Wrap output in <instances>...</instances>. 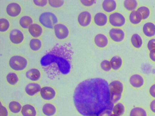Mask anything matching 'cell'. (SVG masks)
Segmentation results:
<instances>
[{
    "label": "cell",
    "instance_id": "6da1fadb",
    "mask_svg": "<svg viewBox=\"0 0 155 116\" xmlns=\"http://www.w3.org/2000/svg\"><path fill=\"white\" fill-rule=\"evenodd\" d=\"M109 84L105 79L94 78L86 79L77 85L73 102L78 112L83 116H98L107 110L112 111Z\"/></svg>",
    "mask_w": 155,
    "mask_h": 116
},
{
    "label": "cell",
    "instance_id": "7a4b0ae2",
    "mask_svg": "<svg viewBox=\"0 0 155 116\" xmlns=\"http://www.w3.org/2000/svg\"><path fill=\"white\" fill-rule=\"evenodd\" d=\"M74 54V49L71 42L58 43L41 56L40 65L48 79L55 80L70 73Z\"/></svg>",
    "mask_w": 155,
    "mask_h": 116
},
{
    "label": "cell",
    "instance_id": "3957f363",
    "mask_svg": "<svg viewBox=\"0 0 155 116\" xmlns=\"http://www.w3.org/2000/svg\"><path fill=\"white\" fill-rule=\"evenodd\" d=\"M11 70L18 73L24 72L28 68L29 62L28 58L21 54H14L10 56L7 62Z\"/></svg>",
    "mask_w": 155,
    "mask_h": 116
},
{
    "label": "cell",
    "instance_id": "277c9868",
    "mask_svg": "<svg viewBox=\"0 0 155 116\" xmlns=\"http://www.w3.org/2000/svg\"><path fill=\"white\" fill-rule=\"evenodd\" d=\"M38 21L45 29L52 30L55 25L59 22L57 14L50 11L41 13L38 17Z\"/></svg>",
    "mask_w": 155,
    "mask_h": 116
},
{
    "label": "cell",
    "instance_id": "5b68a950",
    "mask_svg": "<svg viewBox=\"0 0 155 116\" xmlns=\"http://www.w3.org/2000/svg\"><path fill=\"white\" fill-rule=\"evenodd\" d=\"M55 39L60 42L67 41L71 34L69 27L66 24L59 22L55 25L53 30Z\"/></svg>",
    "mask_w": 155,
    "mask_h": 116
},
{
    "label": "cell",
    "instance_id": "8992f818",
    "mask_svg": "<svg viewBox=\"0 0 155 116\" xmlns=\"http://www.w3.org/2000/svg\"><path fill=\"white\" fill-rule=\"evenodd\" d=\"M24 31L19 27L12 28L8 33V39L12 46L19 47L25 42L26 35Z\"/></svg>",
    "mask_w": 155,
    "mask_h": 116
},
{
    "label": "cell",
    "instance_id": "52a82bcc",
    "mask_svg": "<svg viewBox=\"0 0 155 116\" xmlns=\"http://www.w3.org/2000/svg\"><path fill=\"white\" fill-rule=\"evenodd\" d=\"M23 11L24 8L22 5L16 1L8 2L6 5L5 8V14L10 19L19 18L23 15Z\"/></svg>",
    "mask_w": 155,
    "mask_h": 116
},
{
    "label": "cell",
    "instance_id": "ba28073f",
    "mask_svg": "<svg viewBox=\"0 0 155 116\" xmlns=\"http://www.w3.org/2000/svg\"><path fill=\"white\" fill-rule=\"evenodd\" d=\"M127 22L125 14L118 10L108 14V24L111 27L124 28Z\"/></svg>",
    "mask_w": 155,
    "mask_h": 116
},
{
    "label": "cell",
    "instance_id": "9c48e42d",
    "mask_svg": "<svg viewBox=\"0 0 155 116\" xmlns=\"http://www.w3.org/2000/svg\"><path fill=\"white\" fill-rule=\"evenodd\" d=\"M109 85L111 101L113 104L117 103L122 97L124 85L121 81L115 80L111 82Z\"/></svg>",
    "mask_w": 155,
    "mask_h": 116
},
{
    "label": "cell",
    "instance_id": "30bf717a",
    "mask_svg": "<svg viewBox=\"0 0 155 116\" xmlns=\"http://www.w3.org/2000/svg\"><path fill=\"white\" fill-rule=\"evenodd\" d=\"M93 14L89 10H84L79 11L76 18L78 26L82 29H87L93 24Z\"/></svg>",
    "mask_w": 155,
    "mask_h": 116
},
{
    "label": "cell",
    "instance_id": "8fae6325",
    "mask_svg": "<svg viewBox=\"0 0 155 116\" xmlns=\"http://www.w3.org/2000/svg\"><path fill=\"white\" fill-rule=\"evenodd\" d=\"M110 41L116 44L123 43L125 40L127 34L124 28L111 27L107 34Z\"/></svg>",
    "mask_w": 155,
    "mask_h": 116
},
{
    "label": "cell",
    "instance_id": "7c38bea8",
    "mask_svg": "<svg viewBox=\"0 0 155 116\" xmlns=\"http://www.w3.org/2000/svg\"><path fill=\"white\" fill-rule=\"evenodd\" d=\"M58 92L53 86L50 85H42L39 95L41 99L46 102H52L57 98Z\"/></svg>",
    "mask_w": 155,
    "mask_h": 116
},
{
    "label": "cell",
    "instance_id": "4fadbf2b",
    "mask_svg": "<svg viewBox=\"0 0 155 116\" xmlns=\"http://www.w3.org/2000/svg\"><path fill=\"white\" fill-rule=\"evenodd\" d=\"M130 87L136 90L143 89L145 86L146 80L145 76L139 72H134L131 74L128 79Z\"/></svg>",
    "mask_w": 155,
    "mask_h": 116
},
{
    "label": "cell",
    "instance_id": "5bb4252c",
    "mask_svg": "<svg viewBox=\"0 0 155 116\" xmlns=\"http://www.w3.org/2000/svg\"><path fill=\"white\" fill-rule=\"evenodd\" d=\"M110 41L107 35L103 32L96 34L93 38L94 46L98 49L101 50H104L108 48Z\"/></svg>",
    "mask_w": 155,
    "mask_h": 116
},
{
    "label": "cell",
    "instance_id": "9a60e30c",
    "mask_svg": "<svg viewBox=\"0 0 155 116\" xmlns=\"http://www.w3.org/2000/svg\"><path fill=\"white\" fill-rule=\"evenodd\" d=\"M43 71L37 67L28 68L24 72L25 76L28 82H40L43 76Z\"/></svg>",
    "mask_w": 155,
    "mask_h": 116
},
{
    "label": "cell",
    "instance_id": "2e32d148",
    "mask_svg": "<svg viewBox=\"0 0 155 116\" xmlns=\"http://www.w3.org/2000/svg\"><path fill=\"white\" fill-rule=\"evenodd\" d=\"M93 24L97 28H103L108 24V14L102 11L96 12L93 14Z\"/></svg>",
    "mask_w": 155,
    "mask_h": 116
},
{
    "label": "cell",
    "instance_id": "e0dca14e",
    "mask_svg": "<svg viewBox=\"0 0 155 116\" xmlns=\"http://www.w3.org/2000/svg\"><path fill=\"white\" fill-rule=\"evenodd\" d=\"M42 85L40 82H28L24 89L25 95L29 98H33L39 95Z\"/></svg>",
    "mask_w": 155,
    "mask_h": 116
},
{
    "label": "cell",
    "instance_id": "ac0fdd59",
    "mask_svg": "<svg viewBox=\"0 0 155 116\" xmlns=\"http://www.w3.org/2000/svg\"><path fill=\"white\" fill-rule=\"evenodd\" d=\"M141 32L146 38L150 39L155 37V23L152 21H147L142 25Z\"/></svg>",
    "mask_w": 155,
    "mask_h": 116
},
{
    "label": "cell",
    "instance_id": "d6986e66",
    "mask_svg": "<svg viewBox=\"0 0 155 116\" xmlns=\"http://www.w3.org/2000/svg\"><path fill=\"white\" fill-rule=\"evenodd\" d=\"M45 29L38 22H35L29 27L27 31L31 38H41Z\"/></svg>",
    "mask_w": 155,
    "mask_h": 116
},
{
    "label": "cell",
    "instance_id": "ffe728a7",
    "mask_svg": "<svg viewBox=\"0 0 155 116\" xmlns=\"http://www.w3.org/2000/svg\"><path fill=\"white\" fill-rule=\"evenodd\" d=\"M118 4L116 0H104L101 4L102 11L109 14L117 10Z\"/></svg>",
    "mask_w": 155,
    "mask_h": 116
},
{
    "label": "cell",
    "instance_id": "44dd1931",
    "mask_svg": "<svg viewBox=\"0 0 155 116\" xmlns=\"http://www.w3.org/2000/svg\"><path fill=\"white\" fill-rule=\"evenodd\" d=\"M5 80L9 86L15 87L19 85L21 81V78L19 73L11 70L6 74Z\"/></svg>",
    "mask_w": 155,
    "mask_h": 116
},
{
    "label": "cell",
    "instance_id": "7402d4cb",
    "mask_svg": "<svg viewBox=\"0 0 155 116\" xmlns=\"http://www.w3.org/2000/svg\"><path fill=\"white\" fill-rule=\"evenodd\" d=\"M41 111L44 116H55L57 114L58 108L52 102H46L42 106Z\"/></svg>",
    "mask_w": 155,
    "mask_h": 116
},
{
    "label": "cell",
    "instance_id": "603a6c76",
    "mask_svg": "<svg viewBox=\"0 0 155 116\" xmlns=\"http://www.w3.org/2000/svg\"><path fill=\"white\" fill-rule=\"evenodd\" d=\"M130 42L131 47L137 50L141 49L144 44L143 37L137 33H134L131 34L130 39Z\"/></svg>",
    "mask_w": 155,
    "mask_h": 116
},
{
    "label": "cell",
    "instance_id": "cb8c5ba5",
    "mask_svg": "<svg viewBox=\"0 0 155 116\" xmlns=\"http://www.w3.org/2000/svg\"><path fill=\"white\" fill-rule=\"evenodd\" d=\"M43 47V43L41 38H31L28 44L29 50L33 53H38L41 51Z\"/></svg>",
    "mask_w": 155,
    "mask_h": 116
},
{
    "label": "cell",
    "instance_id": "d4e9b609",
    "mask_svg": "<svg viewBox=\"0 0 155 116\" xmlns=\"http://www.w3.org/2000/svg\"><path fill=\"white\" fill-rule=\"evenodd\" d=\"M20 114L21 116H37L38 111L34 105L27 103L23 105Z\"/></svg>",
    "mask_w": 155,
    "mask_h": 116
},
{
    "label": "cell",
    "instance_id": "484cf974",
    "mask_svg": "<svg viewBox=\"0 0 155 116\" xmlns=\"http://www.w3.org/2000/svg\"><path fill=\"white\" fill-rule=\"evenodd\" d=\"M35 22L34 18L29 14L23 15L19 18V27L24 31H27L29 27Z\"/></svg>",
    "mask_w": 155,
    "mask_h": 116
},
{
    "label": "cell",
    "instance_id": "4316f807",
    "mask_svg": "<svg viewBox=\"0 0 155 116\" xmlns=\"http://www.w3.org/2000/svg\"><path fill=\"white\" fill-rule=\"evenodd\" d=\"M127 19L129 24L133 26L139 25L143 21L141 14L137 10L129 13Z\"/></svg>",
    "mask_w": 155,
    "mask_h": 116
},
{
    "label": "cell",
    "instance_id": "83f0119b",
    "mask_svg": "<svg viewBox=\"0 0 155 116\" xmlns=\"http://www.w3.org/2000/svg\"><path fill=\"white\" fill-rule=\"evenodd\" d=\"M23 105L18 101L12 100L9 102L7 107L10 113L14 115H18L21 113Z\"/></svg>",
    "mask_w": 155,
    "mask_h": 116
},
{
    "label": "cell",
    "instance_id": "f1b7e54d",
    "mask_svg": "<svg viewBox=\"0 0 155 116\" xmlns=\"http://www.w3.org/2000/svg\"><path fill=\"white\" fill-rule=\"evenodd\" d=\"M12 28L10 19L8 17L0 18V33L1 34H8Z\"/></svg>",
    "mask_w": 155,
    "mask_h": 116
},
{
    "label": "cell",
    "instance_id": "f546056e",
    "mask_svg": "<svg viewBox=\"0 0 155 116\" xmlns=\"http://www.w3.org/2000/svg\"><path fill=\"white\" fill-rule=\"evenodd\" d=\"M129 116H148L147 109L143 106L135 105L130 109Z\"/></svg>",
    "mask_w": 155,
    "mask_h": 116
},
{
    "label": "cell",
    "instance_id": "4dcf8cb0",
    "mask_svg": "<svg viewBox=\"0 0 155 116\" xmlns=\"http://www.w3.org/2000/svg\"><path fill=\"white\" fill-rule=\"evenodd\" d=\"M112 69L117 71L121 69L124 64V60L122 57L119 55H115L113 56L110 60Z\"/></svg>",
    "mask_w": 155,
    "mask_h": 116
},
{
    "label": "cell",
    "instance_id": "1f68e13d",
    "mask_svg": "<svg viewBox=\"0 0 155 116\" xmlns=\"http://www.w3.org/2000/svg\"><path fill=\"white\" fill-rule=\"evenodd\" d=\"M124 9L128 13L136 10L139 5V2L137 0H124L122 2Z\"/></svg>",
    "mask_w": 155,
    "mask_h": 116
},
{
    "label": "cell",
    "instance_id": "d6a6232c",
    "mask_svg": "<svg viewBox=\"0 0 155 116\" xmlns=\"http://www.w3.org/2000/svg\"><path fill=\"white\" fill-rule=\"evenodd\" d=\"M136 10L141 14L143 21H146L151 16V10L149 7L146 5H139Z\"/></svg>",
    "mask_w": 155,
    "mask_h": 116
},
{
    "label": "cell",
    "instance_id": "836d02e7",
    "mask_svg": "<svg viewBox=\"0 0 155 116\" xmlns=\"http://www.w3.org/2000/svg\"><path fill=\"white\" fill-rule=\"evenodd\" d=\"M66 4V2L63 0H48V7L54 10L61 9L65 7Z\"/></svg>",
    "mask_w": 155,
    "mask_h": 116
},
{
    "label": "cell",
    "instance_id": "e575fe53",
    "mask_svg": "<svg viewBox=\"0 0 155 116\" xmlns=\"http://www.w3.org/2000/svg\"><path fill=\"white\" fill-rule=\"evenodd\" d=\"M112 111L114 114L119 116H122L125 112L124 105L121 102H118L114 106Z\"/></svg>",
    "mask_w": 155,
    "mask_h": 116
},
{
    "label": "cell",
    "instance_id": "d590c367",
    "mask_svg": "<svg viewBox=\"0 0 155 116\" xmlns=\"http://www.w3.org/2000/svg\"><path fill=\"white\" fill-rule=\"evenodd\" d=\"M79 4L83 8L88 10L94 7L97 4V0H79Z\"/></svg>",
    "mask_w": 155,
    "mask_h": 116
},
{
    "label": "cell",
    "instance_id": "8d00e7d4",
    "mask_svg": "<svg viewBox=\"0 0 155 116\" xmlns=\"http://www.w3.org/2000/svg\"><path fill=\"white\" fill-rule=\"evenodd\" d=\"M31 2L33 5L37 8L43 9L48 7L47 0H33Z\"/></svg>",
    "mask_w": 155,
    "mask_h": 116
},
{
    "label": "cell",
    "instance_id": "74e56055",
    "mask_svg": "<svg viewBox=\"0 0 155 116\" xmlns=\"http://www.w3.org/2000/svg\"><path fill=\"white\" fill-rule=\"evenodd\" d=\"M100 66L102 70L106 72H109L112 69L110 60L107 59L101 61Z\"/></svg>",
    "mask_w": 155,
    "mask_h": 116
},
{
    "label": "cell",
    "instance_id": "f35d334b",
    "mask_svg": "<svg viewBox=\"0 0 155 116\" xmlns=\"http://www.w3.org/2000/svg\"><path fill=\"white\" fill-rule=\"evenodd\" d=\"M10 112L2 100H0V116H9Z\"/></svg>",
    "mask_w": 155,
    "mask_h": 116
},
{
    "label": "cell",
    "instance_id": "ab89813d",
    "mask_svg": "<svg viewBox=\"0 0 155 116\" xmlns=\"http://www.w3.org/2000/svg\"><path fill=\"white\" fill-rule=\"evenodd\" d=\"M146 48L148 52L155 49V37L148 40L147 43Z\"/></svg>",
    "mask_w": 155,
    "mask_h": 116
},
{
    "label": "cell",
    "instance_id": "60d3db41",
    "mask_svg": "<svg viewBox=\"0 0 155 116\" xmlns=\"http://www.w3.org/2000/svg\"><path fill=\"white\" fill-rule=\"evenodd\" d=\"M148 93L149 97L151 98H155V83L150 85L148 90Z\"/></svg>",
    "mask_w": 155,
    "mask_h": 116
},
{
    "label": "cell",
    "instance_id": "b9f144b4",
    "mask_svg": "<svg viewBox=\"0 0 155 116\" xmlns=\"http://www.w3.org/2000/svg\"><path fill=\"white\" fill-rule=\"evenodd\" d=\"M148 109L151 114L155 115V98L151 99L150 101Z\"/></svg>",
    "mask_w": 155,
    "mask_h": 116
},
{
    "label": "cell",
    "instance_id": "7bdbcfd3",
    "mask_svg": "<svg viewBox=\"0 0 155 116\" xmlns=\"http://www.w3.org/2000/svg\"><path fill=\"white\" fill-rule=\"evenodd\" d=\"M148 56L149 60L151 63L155 64V49L148 52Z\"/></svg>",
    "mask_w": 155,
    "mask_h": 116
},
{
    "label": "cell",
    "instance_id": "ee69618b",
    "mask_svg": "<svg viewBox=\"0 0 155 116\" xmlns=\"http://www.w3.org/2000/svg\"><path fill=\"white\" fill-rule=\"evenodd\" d=\"M112 111L106 110L99 114L98 116H110L112 113Z\"/></svg>",
    "mask_w": 155,
    "mask_h": 116
},
{
    "label": "cell",
    "instance_id": "f6af8a7d",
    "mask_svg": "<svg viewBox=\"0 0 155 116\" xmlns=\"http://www.w3.org/2000/svg\"><path fill=\"white\" fill-rule=\"evenodd\" d=\"M110 116H119L113 113V114H112Z\"/></svg>",
    "mask_w": 155,
    "mask_h": 116
},
{
    "label": "cell",
    "instance_id": "bcb514c9",
    "mask_svg": "<svg viewBox=\"0 0 155 116\" xmlns=\"http://www.w3.org/2000/svg\"><path fill=\"white\" fill-rule=\"evenodd\" d=\"M153 81H154V82L155 83V75L154 77Z\"/></svg>",
    "mask_w": 155,
    "mask_h": 116
},
{
    "label": "cell",
    "instance_id": "7dc6e473",
    "mask_svg": "<svg viewBox=\"0 0 155 116\" xmlns=\"http://www.w3.org/2000/svg\"><path fill=\"white\" fill-rule=\"evenodd\" d=\"M87 116H97V115H90Z\"/></svg>",
    "mask_w": 155,
    "mask_h": 116
}]
</instances>
